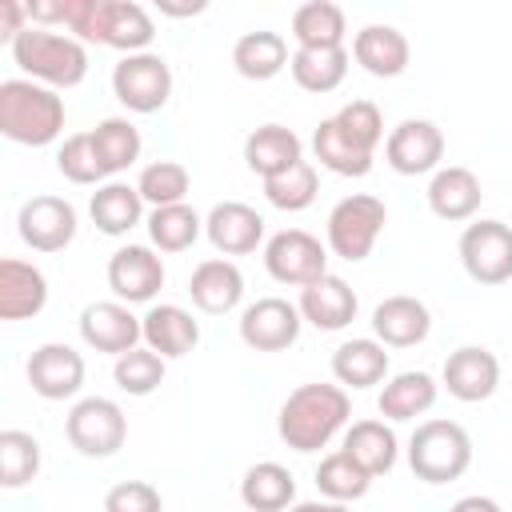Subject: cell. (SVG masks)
<instances>
[{
    "label": "cell",
    "mask_w": 512,
    "mask_h": 512,
    "mask_svg": "<svg viewBox=\"0 0 512 512\" xmlns=\"http://www.w3.org/2000/svg\"><path fill=\"white\" fill-rule=\"evenodd\" d=\"M352 416L348 388L340 384H300L288 392L276 416V432L292 452H320Z\"/></svg>",
    "instance_id": "1"
},
{
    "label": "cell",
    "mask_w": 512,
    "mask_h": 512,
    "mask_svg": "<svg viewBox=\"0 0 512 512\" xmlns=\"http://www.w3.org/2000/svg\"><path fill=\"white\" fill-rule=\"evenodd\" d=\"M8 48L24 80H36L44 88H76L88 76V48L76 36L28 24Z\"/></svg>",
    "instance_id": "2"
},
{
    "label": "cell",
    "mask_w": 512,
    "mask_h": 512,
    "mask_svg": "<svg viewBox=\"0 0 512 512\" xmlns=\"http://www.w3.org/2000/svg\"><path fill=\"white\" fill-rule=\"evenodd\" d=\"M0 132L12 144L44 148L64 132V100L56 88L36 80H4L0 84Z\"/></svg>",
    "instance_id": "3"
},
{
    "label": "cell",
    "mask_w": 512,
    "mask_h": 512,
    "mask_svg": "<svg viewBox=\"0 0 512 512\" xmlns=\"http://www.w3.org/2000/svg\"><path fill=\"white\" fill-rule=\"evenodd\" d=\"M472 464V440L456 420H424L408 440V468L424 484H452Z\"/></svg>",
    "instance_id": "4"
},
{
    "label": "cell",
    "mask_w": 512,
    "mask_h": 512,
    "mask_svg": "<svg viewBox=\"0 0 512 512\" xmlns=\"http://www.w3.org/2000/svg\"><path fill=\"white\" fill-rule=\"evenodd\" d=\"M388 224V208L380 196H368V192H352L344 196L332 212H328V252L356 264V260H368L380 232Z\"/></svg>",
    "instance_id": "5"
},
{
    "label": "cell",
    "mask_w": 512,
    "mask_h": 512,
    "mask_svg": "<svg viewBox=\"0 0 512 512\" xmlns=\"http://www.w3.org/2000/svg\"><path fill=\"white\" fill-rule=\"evenodd\" d=\"M64 436L80 456H116L128 440V416L116 400L108 396H84L72 404L68 420H64Z\"/></svg>",
    "instance_id": "6"
},
{
    "label": "cell",
    "mask_w": 512,
    "mask_h": 512,
    "mask_svg": "<svg viewBox=\"0 0 512 512\" xmlns=\"http://www.w3.org/2000/svg\"><path fill=\"white\" fill-rule=\"evenodd\" d=\"M112 92L128 112H160L172 96V68L160 52H132L112 68Z\"/></svg>",
    "instance_id": "7"
},
{
    "label": "cell",
    "mask_w": 512,
    "mask_h": 512,
    "mask_svg": "<svg viewBox=\"0 0 512 512\" xmlns=\"http://www.w3.org/2000/svg\"><path fill=\"white\" fill-rule=\"evenodd\" d=\"M264 268L276 284L308 288L328 272V244H320L304 228H284L264 244Z\"/></svg>",
    "instance_id": "8"
},
{
    "label": "cell",
    "mask_w": 512,
    "mask_h": 512,
    "mask_svg": "<svg viewBox=\"0 0 512 512\" xmlns=\"http://www.w3.org/2000/svg\"><path fill=\"white\" fill-rule=\"evenodd\" d=\"M460 264L484 288L512 280V228L504 220L468 224L460 236Z\"/></svg>",
    "instance_id": "9"
},
{
    "label": "cell",
    "mask_w": 512,
    "mask_h": 512,
    "mask_svg": "<svg viewBox=\"0 0 512 512\" xmlns=\"http://www.w3.org/2000/svg\"><path fill=\"white\" fill-rule=\"evenodd\" d=\"M300 308L288 304L284 296H264L240 312V340L252 352H284L300 340Z\"/></svg>",
    "instance_id": "10"
},
{
    "label": "cell",
    "mask_w": 512,
    "mask_h": 512,
    "mask_svg": "<svg viewBox=\"0 0 512 512\" xmlns=\"http://www.w3.org/2000/svg\"><path fill=\"white\" fill-rule=\"evenodd\" d=\"M16 232L32 252H64L76 240V208L60 196H32L20 204Z\"/></svg>",
    "instance_id": "11"
},
{
    "label": "cell",
    "mask_w": 512,
    "mask_h": 512,
    "mask_svg": "<svg viewBox=\"0 0 512 512\" xmlns=\"http://www.w3.org/2000/svg\"><path fill=\"white\" fill-rule=\"evenodd\" d=\"M384 160L400 176L436 172L444 160V132L432 120H400L384 140Z\"/></svg>",
    "instance_id": "12"
},
{
    "label": "cell",
    "mask_w": 512,
    "mask_h": 512,
    "mask_svg": "<svg viewBox=\"0 0 512 512\" xmlns=\"http://www.w3.org/2000/svg\"><path fill=\"white\" fill-rule=\"evenodd\" d=\"M108 288L120 304H148L164 288V260L148 244H124L108 260Z\"/></svg>",
    "instance_id": "13"
},
{
    "label": "cell",
    "mask_w": 512,
    "mask_h": 512,
    "mask_svg": "<svg viewBox=\"0 0 512 512\" xmlns=\"http://www.w3.org/2000/svg\"><path fill=\"white\" fill-rule=\"evenodd\" d=\"M80 340L96 352H108V356H124L132 348H140L144 340V324L140 316H132L128 304L120 300H96L80 312Z\"/></svg>",
    "instance_id": "14"
},
{
    "label": "cell",
    "mask_w": 512,
    "mask_h": 512,
    "mask_svg": "<svg viewBox=\"0 0 512 512\" xmlns=\"http://www.w3.org/2000/svg\"><path fill=\"white\" fill-rule=\"evenodd\" d=\"M28 384L40 400H68L84 388V356L72 344H40L28 356Z\"/></svg>",
    "instance_id": "15"
},
{
    "label": "cell",
    "mask_w": 512,
    "mask_h": 512,
    "mask_svg": "<svg viewBox=\"0 0 512 512\" xmlns=\"http://www.w3.org/2000/svg\"><path fill=\"white\" fill-rule=\"evenodd\" d=\"M204 236L224 256H248L264 244V216L244 200H224L204 216Z\"/></svg>",
    "instance_id": "16"
},
{
    "label": "cell",
    "mask_w": 512,
    "mask_h": 512,
    "mask_svg": "<svg viewBox=\"0 0 512 512\" xmlns=\"http://www.w3.org/2000/svg\"><path fill=\"white\" fill-rule=\"evenodd\" d=\"M440 380H444L448 396H456L464 404H480L500 384V360L488 348H480V344H464V348L448 352Z\"/></svg>",
    "instance_id": "17"
},
{
    "label": "cell",
    "mask_w": 512,
    "mask_h": 512,
    "mask_svg": "<svg viewBox=\"0 0 512 512\" xmlns=\"http://www.w3.org/2000/svg\"><path fill=\"white\" fill-rule=\"evenodd\" d=\"M372 332L384 348H412V344L428 340L432 312L416 296H388L372 308Z\"/></svg>",
    "instance_id": "18"
},
{
    "label": "cell",
    "mask_w": 512,
    "mask_h": 512,
    "mask_svg": "<svg viewBox=\"0 0 512 512\" xmlns=\"http://www.w3.org/2000/svg\"><path fill=\"white\" fill-rule=\"evenodd\" d=\"M188 296L200 312L208 316H224L232 312L240 300H244V276L232 260L224 256H212V260H200L188 276Z\"/></svg>",
    "instance_id": "19"
},
{
    "label": "cell",
    "mask_w": 512,
    "mask_h": 512,
    "mask_svg": "<svg viewBox=\"0 0 512 512\" xmlns=\"http://www.w3.org/2000/svg\"><path fill=\"white\" fill-rule=\"evenodd\" d=\"M48 304V280L36 264L4 256L0 260V320H28L40 316Z\"/></svg>",
    "instance_id": "20"
},
{
    "label": "cell",
    "mask_w": 512,
    "mask_h": 512,
    "mask_svg": "<svg viewBox=\"0 0 512 512\" xmlns=\"http://www.w3.org/2000/svg\"><path fill=\"white\" fill-rule=\"evenodd\" d=\"M300 316L320 328V332H340L356 320V292L348 288V280L324 272L320 280H312L308 288H300Z\"/></svg>",
    "instance_id": "21"
},
{
    "label": "cell",
    "mask_w": 512,
    "mask_h": 512,
    "mask_svg": "<svg viewBox=\"0 0 512 512\" xmlns=\"http://www.w3.org/2000/svg\"><path fill=\"white\" fill-rule=\"evenodd\" d=\"M156 36V24L144 4L136 0H100V24H96V44L120 48L124 56L144 52Z\"/></svg>",
    "instance_id": "22"
},
{
    "label": "cell",
    "mask_w": 512,
    "mask_h": 512,
    "mask_svg": "<svg viewBox=\"0 0 512 512\" xmlns=\"http://www.w3.org/2000/svg\"><path fill=\"white\" fill-rule=\"evenodd\" d=\"M352 60L368 72V76H380V80H392L408 68L412 60V48H408V36L392 24H368L356 32L352 40Z\"/></svg>",
    "instance_id": "23"
},
{
    "label": "cell",
    "mask_w": 512,
    "mask_h": 512,
    "mask_svg": "<svg viewBox=\"0 0 512 512\" xmlns=\"http://www.w3.org/2000/svg\"><path fill=\"white\" fill-rule=\"evenodd\" d=\"M144 348L160 352L164 360H180L200 344V324L180 304H152L144 316Z\"/></svg>",
    "instance_id": "24"
},
{
    "label": "cell",
    "mask_w": 512,
    "mask_h": 512,
    "mask_svg": "<svg viewBox=\"0 0 512 512\" xmlns=\"http://www.w3.org/2000/svg\"><path fill=\"white\" fill-rule=\"evenodd\" d=\"M484 200V188L476 180L472 168H460V164H448V168H436L432 172V184H428V208L448 220V224H460V220H472L476 208Z\"/></svg>",
    "instance_id": "25"
},
{
    "label": "cell",
    "mask_w": 512,
    "mask_h": 512,
    "mask_svg": "<svg viewBox=\"0 0 512 512\" xmlns=\"http://www.w3.org/2000/svg\"><path fill=\"white\" fill-rule=\"evenodd\" d=\"M300 160H304V144H300V136H296L292 128H284V124H260V128L248 132V140H244V164H248L260 180L280 176V172H288V168L300 164Z\"/></svg>",
    "instance_id": "26"
},
{
    "label": "cell",
    "mask_w": 512,
    "mask_h": 512,
    "mask_svg": "<svg viewBox=\"0 0 512 512\" xmlns=\"http://www.w3.org/2000/svg\"><path fill=\"white\" fill-rule=\"evenodd\" d=\"M88 216L104 236H128L140 220H144V196L136 184L124 180H108L92 192L88 200Z\"/></svg>",
    "instance_id": "27"
},
{
    "label": "cell",
    "mask_w": 512,
    "mask_h": 512,
    "mask_svg": "<svg viewBox=\"0 0 512 512\" xmlns=\"http://www.w3.org/2000/svg\"><path fill=\"white\" fill-rule=\"evenodd\" d=\"M436 392H440V384L428 372H420V368L396 372L392 380H384V388L376 396V408H380L384 420H416L436 404Z\"/></svg>",
    "instance_id": "28"
},
{
    "label": "cell",
    "mask_w": 512,
    "mask_h": 512,
    "mask_svg": "<svg viewBox=\"0 0 512 512\" xmlns=\"http://www.w3.org/2000/svg\"><path fill=\"white\" fill-rule=\"evenodd\" d=\"M232 64L244 80H272L280 76L292 56H288V40L280 32H268V28H256V32H244L236 44H232Z\"/></svg>",
    "instance_id": "29"
},
{
    "label": "cell",
    "mask_w": 512,
    "mask_h": 512,
    "mask_svg": "<svg viewBox=\"0 0 512 512\" xmlns=\"http://www.w3.org/2000/svg\"><path fill=\"white\" fill-rule=\"evenodd\" d=\"M340 448H344L368 476L392 472V468H396V456H400L396 432H392L384 420H356V424H348Z\"/></svg>",
    "instance_id": "30"
},
{
    "label": "cell",
    "mask_w": 512,
    "mask_h": 512,
    "mask_svg": "<svg viewBox=\"0 0 512 512\" xmlns=\"http://www.w3.org/2000/svg\"><path fill=\"white\" fill-rule=\"evenodd\" d=\"M332 376L340 388H372L388 376V352L380 340H344L332 352Z\"/></svg>",
    "instance_id": "31"
},
{
    "label": "cell",
    "mask_w": 512,
    "mask_h": 512,
    "mask_svg": "<svg viewBox=\"0 0 512 512\" xmlns=\"http://www.w3.org/2000/svg\"><path fill=\"white\" fill-rule=\"evenodd\" d=\"M240 500H244V508H252V512H284V508L296 504V480H292V472H288L284 464L260 460V464H252V468L244 472V480H240Z\"/></svg>",
    "instance_id": "32"
},
{
    "label": "cell",
    "mask_w": 512,
    "mask_h": 512,
    "mask_svg": "<svg viewBox=\"0 0 512 512\" xmlns=\"http://www.w3.org/2000/svg\"><path fill=\"white\" fill-rule=\"evenodd\" d=\"M348 60H352L348 48H296L288 72H292V80H296L304 92L324 96V92H336V88L344 84Z\"/></svg>",
    "instance_id": "33"
},
{
    "label": "cell",
    "mask_w": 512,
    "mask_h": 512,
    "mask_svg": "<svg viewBox=\"0 0 512 512\" xmlns=\"http://www.w3.org/2000/svg\"><path fill=\"white\" fill-rule=\"evenodd\" d=\"M344 8L332 0H308L292 12V40L296 48H344Z\"/></svg>",
    "instance_id": "34"
},
{
    "label": "cell",
    "mask_w": 512,
    "mask_h": 512,
    "mask_svg": "<svg viewBox=\"0 0 512 512\" xmlns=\"http://www.w3.org/2000/svg\"><path fill=\"white\" fill-rule=\"evenodd\" d=\"M88 136H92V148H96V160H100L104 176H116V172H124V168H132L140 160V132L124 116L100 120Z\"/></svg>",
    "instance_id": "35"
},
{
    "label": "cell",
    "mask_w": 512,
    "mask_h": 512,
    "mask_svg": "<svg viewBox=\"0 0 512 512\" xmlns=\"http://www.w3.org/2000/svg\"><path fill=\"white\" fill-rule=\"evenodd\" d=\"M312 152H316L320 168H328V172H336V176H368V172H372V156L360 152V148L336 128L332 116L316 124V132H312Z\"/></svg>",
    "instance_id": "36"
},
{
    "label": "cell",
    "mask_w": 512,
    "mask_h": 512,
    "mask_svg": "<svg viewBox=\"0 0 512 512\" xmlns=\"http://www.w3.org/2000/svg\"><path fill=\"white\" fill-rule=\"evenodd\" d=\"M200 232H204V220L192 204H168L148 212V240L160 252H184L200 240Z\"/></svg>",
    "instance_id": "37"
},
{
    "label": "cell",
    "mask_w": 512,
    "mask_h": 512,
    "mask_svg": "<svg viewBox=\"0 0 512 512\" xmlns=\"http://www.w3.org/2000/svg\"><path fill=\"white\" fill-rule=\"evenodd\" d=\"M40 472V440L20 428L0 432V484L4 488H24Z\"/></svg>",
    "instance_id": "38"
},
{
    "label": "cell",
    "mask_w": 512,
    "mask_h": 512,
    "mask_svg": "<svg viewBox=\"0 0 512 512\" xmlns=\"http://www.w3.org/2000/svg\"><path fill=\"white\" fill-rule=\"evenodd\" d=\"M368 484H372V476H368L344 448L332 452V456H324L320 468H316V488H320V496H328V500H336V504L360 500V496L368 492Z\"/></svg>",
    "instance_id": "39"
},
{
    "label": "cell",
    "mask_w": 512,
    "mask_h": 512,
    "mask_svg": "<svg viewBox=\"0 0 512 512\" xmlns=\"http://www.w3.org/2000/svg\"><path fill=\"white\" fill-rule=\"evenodd\" d=\"M316 192H320V176H316V168L308 160H300L288 172L264 180V200L272 208H280V212H304L316 200Z\"/></svg>",
    "instance_id": "40"
},
{
    "label": "cell",
    "mask_w": 512,
    "mask_h": 512,
    "mask_svg": "<svg viewBox=\"0 0 512 512\" xmlns=\"http://www.w3.org/2000/svg\"><path fill=\"white\" fill-rule=\"evenodd\" d=\"M136 188H140L144 204L168 208V204H184V196H188V188H192V176H188V168L176 164V160H156V164H148V168L140 172Z\"/></svg>",
    "instance_id": "41"
},
{
    "label": "cell",
    "mask_w": 512,
    "mask_h": 512,
    "mask_svg": "<svg viewBox=\"0 0 512 512\" xmlns=\"http://www.w3.org/2000/svg\"><path fill=\"white\" fill-rule=\"evenodd\" d=\"M116 388L128 392V396H148L164 384V356L152 352V348H132L124 356H116Z\"/></svg>",
    "instance_id": "42"
},
{
    "label": "cell",
    "mask_w": 512,
    "mask_h": 512,
    "mask_svg": "<svg viewBox=\"0 0 512 512\" xmlns=\"http://www.w3.org/2000/svg\"><path fill=\"white\" fill-rule=\"evenodd\" d=\"M332 120H336V128H340L360 152L376 156V144L384 140V116H380V108H376L372 100H348Z\"/></svg>",
    "instance_id": "43"
},
{
    "label": "cell",
    "mask_w": 512,
    "mask_h": 512,
    "mask_svg": "<svg viewBox=\"0 0 512 512\" xmlns=\"http://www.w3.org/2000/svg\"><path fill=\"white\" fill-rule=\"evenodd\" d=\"M56 168L72 184H96V180H104V168L96 160V148H92V136L88 132H76V136H68L56 148Z\"/></svg>",
    "instance_id": "44"
},
{
    "label": "cell",
    "mask_w": 512,
    "mask_h": 512,
    "mask_svg": "<svg viewBox=\"0 0 512 512\" xmlns=\"http://www.w3.org/2000/svg\"><path fill=\"white\" fill-rule=\"evenodd\" d=\"M104 512H164V500L148 480H124L108 488Z\"/></svg>",
    "instance_id": "45"
},
{
    "label": "cell",
    "mask_w": 512,
    "mask_h": 512,
    "mask_svg": "<svg viewBox=\"0 0 512 512\" xmlns=\"http://www.w3.org/2000/svg\"><path fill=\"white\" fill-rule=\"evenodd\" d=\"M24 16H28V8H24L20 0H0V36H4L8 44L28 28Z\"/></svg>",
    "instance_id": "46"
},
{
    "label": "cell",
    "mask_w": 512,
    "mask_h": 512,
    "mask_svg": "<svg viewBox=\"0 0 512 512\" xmlns=\"http://www.w3.org/2000/svg\"><path fill=\"white\" fill-rule=\"evenodd\" d=\"M448 512H500V504H496L492 496H464V500H456Z\"/></svg>",
    "instance_id": "47"
},
{
    "label": "cell",
    "mask_w": 512,
    "mask_h": 512,
    "mask_svg": "<svg viewBox=\"0 0 512 512\" xmlns=\"http://www.w3.org/2000/svg\"><path fill=\"white\" fill-rule=\"evenodd\" d=\"M288 512H352V508L336 504V500H304V504H292Z\"/></svg>",
    "instance_id": "48"
},
{
    "label": "cell",
    "mask_w": 512,
    "mask_h": 512,
    "mask_svg": "<svg viewBox=\"0 0 512 512\" xmlns=\"http://www.w3.org/2000/svg\"><path fill=\"white\" fill-rule=\"evenodd\" d=\"M160 12H164V16H196V12H204V0H192V4H172V0H160Z\"/></svg>",
    "instance_id": "49"
}]
</instances>
